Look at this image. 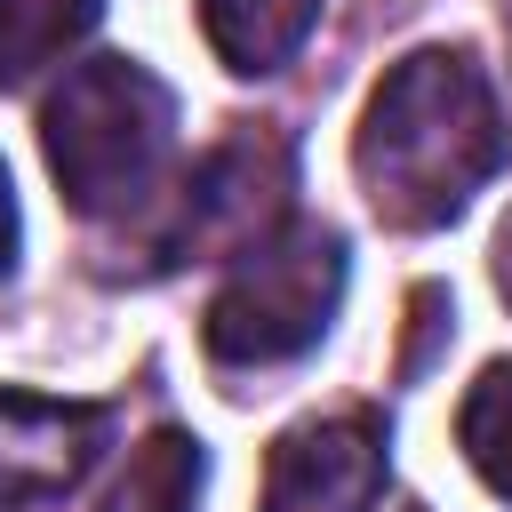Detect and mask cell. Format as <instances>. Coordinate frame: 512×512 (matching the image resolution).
Segmentation results:
<instances>
[{
  "label": "cell",
  "instance_id": "6da1fadb",
  "mask_svg": "<svg viewBox=\"0 0 512 512\" xmlns=\"http://www.w3.org/2000/svg\"><path fill=\"white\" fill-rule=\"evenodd\" d=\"M504 160V112L488 72L464 48H416L400 56L352 136V168L368 208L392 232H432L472 208V192Z\"/></svg>",
  "mask_w": 512,
  "mask_h": 512
},
{
  "label": "cell",
  "instance_id": "7a4b0ae2",
  "mask_svg": "<svg viewBox=\"0 0 512 512\" xmlns=\"http://www.w3.org/2000/svg\"><path fill=\"white\" fill-rule=\"evenodd\" d=\"M40 152L80 216H136L176 160V96L136 56H88L40 112Z\"/></svg>",
  "mask_w": 512,
  "mask_h": 512
},
{
  "label": "cell",
  "instance_id": "3957f363",
  "mask_svg": "<svg viewBox=\"0 0 512 512\" xmlns=\"http://www.w3.org/2000/svg\"><path fill=\"white\" fill-rule=\"evenodd\" d=\"M344 304V240L328 224H280L272 240L240 248L224 288L208 296L200 344L216 368H280L304 360Z\"/></svg>",
  "mask_w": 512,
  "mask_h": 512
},
{
  "label": "cell",
  "instance_id": "277c9868",
  "mask_svg": "<svg viewBox=\"0 0 512 512\" xmlns=\"http://www.w3.org/2000/svg\"><path fill=\"white\" fill-rule=\"evenodd\" d=\"M288 184H296L288 136H272V128L224 136L192 168V184L176 200V224L160 232V256L168 264H184V256H240V248L272 240L280 216H288Z\"/></svg>",
  "mask_w": 512,
  "mask_h": 512
},
{
  "label": "cell",
  "instance_id": "5b68a950",
  "mask_svg": "<svg viewBox=\"0 0 512 512\" xmlns=\"http://www.w3.org/2000/svg\"><path fill=\"white\" fill-rule=\"evenodd\" d=\"M384 416L352 408V416H312L296 432H280L272 464H264V512H376L384 496Z\"/></svg>",
  "mask_w": 512,
  "mask_h": 512
},
{
  "label": "cell",
  "instance_id": "8992f818",
  "mask_svg": "<svg viewBox=\"0 0 512 512\" xmlns=\"http://www.w3.org/2000/svg\"><path fill=\"white\" fill-rule=\"evenodd\" d=\"M112 440V408L96 400H48L0 384V512L72 496Z\"/></svg>",
  "mask_w": 512,
  "mask_h": 512
},
{
  "label": "cell",
  "instance_id": "52a82bcc",
  "mask_svg": "<svg viewBox=\"0 0 512 512\" xmlns=\"http://www.w3.org/2000/svg\"><path fill=\"white\" fill-rule=\"evenodd\" d=\"M312 24H320V0H200V32L240 80L280 72Z\"/></svg>",
  "mask_w": 512,
  "mask_h": 512
},
{
  "label": "cell",
  "instance_id": "ba28073f",
  "mask_svg": "<svg viewBox=\"0 0 512 512\" xmlns=\"http://www.w3.org/2000/svg\"><path fill=\"white\" fill-rule=\"evenodd\" d=\"M104 0H0V88H24L72 40H88Z\"/></svg>",
  "mask_w": 512,
  "mask_h": 512
},
{
  "label": "cell",
  "instance_id": "9c48e42d",
  "mask_svg": "<svg viewBox=\"0 0 512 512\" xmlns=\"http://www.w3.org/2000/svg\"><path fill=\"white\" fill-rule=\"evenodd\" d=\"M200 472H208L200 440L152 432V440L136 448V464H128V480H120V496H112L104 512H192V504H200Z\"/></svg>",
  "mask_w": 512,
  "mask_h": 512
},
{
  "label": "cell",
  "instance_id": "30bf717a",
  "mask_svg": "<svg viewBox=\"0 0 512 512\" xmlns=\"http://www.w3.org/2000/svg\"><path fill=\"white\" fill-rule=\"evenodd\" d=\"M456 440H464V464L512 504V360L480 368V384L456 408Z\"/></svg>",
  "mask_w": 512,
  "mask_h": 512
},
{
  "label": "cell",
  "instance_id": "8fae6325",
  "mask_svg": "<svg viewBox=\"0 0 512 512\" xmlns=\"http://www.w3.org/2000/svg\"><path fill=\"white\" fill-rule=\"evenodd\" d=\"M16 240H24L16 232V192H8V168H0V280L16 272Z\"/></svg>",
  "mask_w": 512,
  "mask_h": 512
},
{
  "label": "cell",
  "instance_id": "7c38bea8",
  "mask_svg": "<svg viewBox=\"0 0 512 512\" xmlns=\"http://www.w3.org/2000/svg\"><path fill=\"white\" fill-rule=\"evenodd\" d=\"M496 288H504V304H512V216L496 224Z\"/></svg>",
  "mask_w": 512,
  "mask_h": 512
}]
</instances>
